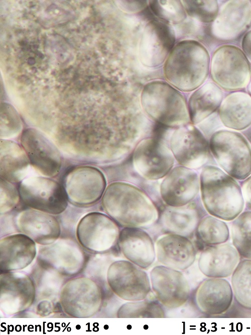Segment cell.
<instances>
[{"mask_svg":"<svg viewBox=\"0 0 251 335\" xmlns=\"http://www.w3.org/2000/svg\"><path fill=\"white\" fill-rule=\"evenodd\" d=\"M240 257L229 243L204 246L198 260L200 271L208 278H226L231 276Z\"/></svg>","mask_w":251,"mask_h":335,"instance_id":"obj_25","label":"cell"},{"mask_svg":"<svg viewBox=\"0 0 251 335\" xmlns=\"http://www.w3.org/2000/svg\"><path fill=\"white\" fill-rule=\"evenodd\" d=\"M150 6L152 12L164 22L176 24L185 18L183 4L176 1H153Z\"/></svg>","mask_w":251,"mask_h":335,"instance_id":"obj_36","label":"cell"},{"mask_svg":"<svg viewBox=\"0 0 251 335\" xmlns=\"http://www.w3.org/2000/svg\"><path fill=\"white\" fill-rule=\"evenodd\" d=\"M35 243L29 236L21 233L1 238V274L16 272L29 266L37 255Z\"/></svg>","mask_w":251,"mask_h":335,"instance_id":"obj_26","label":"cell"},{"mask_svg":"<svg viewBox=\"0 0 251 335\" xmlns=\"http://www.w3.org/2000/svg\"><path fill=\"white\" fill-rule=\"evenodd\" d=\"M14 224L18 231L41 245L53 243L61 234L60 225L54 215L30 208L16 215Z\"/></svg>","mask_w":251,"mask_h":335,"instance_id":"obj_23","label":"cell"},{"mask_svg":"<svg viewBox=\"0 0 251 335\" xmlns=\"http://www.w3.org/2000/svg\"><path fill=\"white\" fill-rule=\"evenodd\" d=\"M22 128V123L19 116L15 112L2 113L1 120V135L3 138L14 137L19 133Z\"/></svg>","mask_w":251,"mask_h":335,"instance_id":"obj_38","label":"cell"},{"mask_svg":"<svg viewBox=\"0 0 251 335\" xmlns=\"http://www.w3.org/2000/svg\"><path fill=\"white\" fill-rule=\"evenodd\" d=\"M247 93L251 97V78L246 87Z\"/></svg>","mask_w":251,"mask_h":335,"instance_id":"obj_43","label":"cell"},{"mask_svg":"<svg viewBox=\"0 0 251 335\" xmlns=\"http://www.w3.org/2000/svg\"><path fill=\"white\" fill-rule=\"evenodd\" d=\"M1 178L12 183L26 177L30 162L22 146L12 140H1Z\"/></svg>","mask_w":251,"mask_h":335,"instance_id":"obj_30","label":"cell"},{"mask_svg":"<svg viewBox=\"0 0 251 335\" xmlns=\"http://www.w3.org/2000/svg\"><path fill=\"white\" fill-rule=\"evenodd\" d=\"M1 214H6L19 204L20 197L18 190L12 183L1 178Z\"/></svg>","mask_w":251,"mask_h":335,"instance_id":"obj_37","label":"cell"},{"mask_svg":"<svg viewBox=\"0 0 251 335\" xmlns=\"http://www.w3.org/2000/svg\"><path fill=\"white\" fill-rule=\"evenodd\" d=\"M200 192L203 207L210 215L230 221L243 211L245 204L240 185L218 166L202 168Z\"/></svg>","mask_w":251,"mask_h":335,"instance_id":"obj_2","label":"cell"},{"mask_svg":"<svg viewBox=\"0 0 251 335\" xmlns=\"http://www.w3.org/2000/svg\"><path fill=\"white\" fill-rule=\"evenodd\" d=\"M241 45L242 51L248 61L251 62V30L243 35Z\"/></svg>","mask_w":251,"mask_h":335,"instance_id":"obj_41","label":"cell"},{"mask_svg":"<svg viewBox=\"0 0 251 335\" xmlns=\"http://www.w3.org/2000/svg\"><path fill=\"white\" fill-rule=\"evenodd\" d=\"M233 297L232 287L228 280L207 277L194 290L193 302L200 313L216 316L225 313L230 308Z\"/></svg>","mask_w":251,"mask_h":335,"instance_id":"obj_20","label":"cell"},{"mask_svg":"<svg viewBox=\"0 0 251 335\" xmlns=\"http://www.w3.org/2000/svg\"><path fill=\"white\" fill-rule=\"evenodd\" d=\"M196 204L193 201L184 206L164 208L157 223L162 233H174L192 239L199 221L206 215Z\"/></svg>","mask_w":251,"mask_h":335,"instance_id":"obj_27","label":"cell"},{"mask_svg":"<svg viewBox=\"0 0 251 335\" xmlns=\"http://www.w3.org/2000/svg\"><path fill=\"white\" fill-rule=\"evenodd\" d=\"M141 105L152 120L170 127H179L190 122L188 107L182 95L163 81H153L144 88Z\"/></svg>","mask_w":251,"mask_h":335,"instance_id":"obj_4","label":"cell"},{"mask_svg":"<svg viewBox=\"0 0 251 335\" xmlns=\"http://www.w3.org/2000/svg\"><path fill=\"white\" fill-rule=\"evenodd\" d=\"M210 69L213 81L226 91L245 88L251 78L249 61L241 49L231 44L222 45L215 50Z\"/></svg>","mask_w":251,"mask_h":335,"instance_id":"obj_6","label":"cell"},{"mask_svg":"<svg viewBox=\"0 0 251 335\" xmlns=\"http://www.w3.org/2000/svg\"><path fill=\"white\" fill-rule=\"evenodd\" d=\"M223 126L242 131L251 126V97L247 92L235 91L223 100L218 110Z\"/></svg>","mask_w":251,"mask_h":335,"instance_id":"obj_28","label":"cell"},{"mask_svg":"<svg viewBox=\"0 0 251 335\" xmlns=\"http://www.w3.org/2000/svg\"><path fill=\"white\" fill-rule=\"evenodd\" d=\"M117 248L127 260L144 270L149 269L156 259L154 240L144 229L121 228Z\"/></svg>","mask_w":251,"mask_h":335,"instance_id":"obj_24","label":"cell"},{"mask_svg":"<svg viewBox=\"0 0 251 335\" xmlns=\"http://www.w3.org/2000/svg\"><path fill=\"white\" fill-rule=\"evenodd\" d=\"M231 286L236 302L251 310V260L242 259L231 276Z\"/></svg>","mask_w":251,"mask_h":335,"instance_id":"obj_32","label":"cell"},{"mask_svg":"<svg viewBox=\"0 0 251 335\" xmlns=\"http://www.w3.org/2000/svg\"><path fill=\"white\" fill-rule=\"evenodd\" d=\"M150 279L153 294L163 307L176 309L188 301L191 287L182 271L157 265L151 270Z\"/></svg>","mask_w":251,"mask_h":335,"instance_id":"obj_15","label":"cell"},{"mask_svg":"<svg viewBox=\"0 0 251 335\" xmlns=\"http://www.w3.org/2000/svg\"><path fill=\"white\" fill-rule=\"evenodd\" d=\"M175 160L169 145L154 137L142 140L135 147L132 157L135 170L148 180L164 178L173 169Z\"/></svg>","mask_w":251,"mask_h":335,"instance_id":"obj_14","label":"cell"},{"mask_svg":"<svg viewBox=\"0 0 251 335\" xmlns=\"http://www.w3.org/2000/svg\"><path fill=\"white\" fill-rule=\"evenodd\" d=\"M230 235L229 229L224 221L207 214L200 219L195 233L196 239L203 247L226 243Z\"/></svg>","mask_w":251,"mask_h":335,"instance_id":"obj_31","label":"cell"},{"mask_svg":"<svg viewBox=\"0 0 251 335\" xmlns=\"http://www.w3.org/2000/svg\"><path fill=\"white\" fill-rule=\"evenodd\" d=\"M211 153L220 168L235 180L251 175V145L236 131L219 129L210 136Z\"/></svg>","mask_w":251,"mask_h":335,"instance_id":"obj_5","label":"cell"},{"mask_svg":"<svg viewBox=\"0 0 251 335\" xmlns=\"http://www.w3.org/2000/svg\"><path fill=\"white\" fill-rule=\"evenodd\" d=\"M18 191L22 203L30 208L58 215L68 206L63 185L49 177H26L20 182Z\"/></svg>","mask_w":251,"mask_h":335,"instance_id":"obj_8","label":"cell"},{"mask_svg":"<svg viewBox=\"0 0 251 335\" xmlns=\"http://www.w3.org/2000/svg\"><path fill=\"white\" fill-rule=\"evenodd\" d=\"M117 317H164L163 306L155 298L137 301H128L121 305L116 312Z\"/></svg>","mask_w":251,"mask_h":335,"instance_id":"obj_34","label":"cell"},{"mask_svg":"<svg viewBox=\"0 0 251 335\" xmlns=\"http://www.w3.org/2000/svg\"><path fill=\"white\" fill-rule=\"evenodd\" d=\"M223 99L222 90L213 81H208L195 90L188 105L191 123L199 124L215 113Z\"/></svg>","mask_w":251,"mask_h":335,"instance_id":"obj_29","label":"cell"},{"mask_svg":"<svg viewBox=\"0 0 251 335\" xmlns=\"http://www.w3.org/2000/svg\"><path fill=\"white\" fill-rule=\"evenodd\" d=\"M106 281L111 291L127 301L142 300L153 293L147 273L128 260L112 262L107 270Z\"/></svg>","mask_w":251,"mask_h":335,"instance_id":"obj_10","label":"cell"},{"mask_svg":"<svg viewBox=\"0 0 251 335\" xmlns=\"http://www.w3.org/2000/svg\"><path fill=\"white\" fill-rule=\"evenodd\" d=\"M121 227L106 214L94 211L82 217L76 230L78 242L87 250L105 254L117 249Z\"/></svg>","mask_w":251,"mask_h":335,"instance_id":"obj_9","label":"cell"},{"mask_svg":"<svg viewBox=\"0 0 251 335\" xmlns=\"http://www.w3.org/2000/svg\"><path fill=\"white\" fill-rule=\"evenodd\" d=\"M0 284L1 310L6 315L21 313L33 303L36 289L27 275L17 272L1 273Z\"/></svg>","mask_w":251,"mask_h":335,"instance_id":"obj_18","label":"cell"},{"mask_svg":"<svg viewBox=\"0 0 251 335\" xmlns=\"http://www.w3.org/2000/svg\"><path fill=\"white\" fill-rule=\"evenodd\" d=\"M183 5L187 14L203 23H213L219 13L217 1H184Z\"/></svg>","mask_w":251,"mask_h":335,"instance_id":"obj_35","label":"cell"},{"mask_svg":"<svg viewBox=\"0 0 251 335\" xmlns=\"http://www.w3.org/2000/svg\"><path fill=\"white\" fill-rule=\"evenodd\" d=\"M174 42L173 31L166 23L151 21L146 26L140 43L143 63L149 67L160 65L173 48Z\"/></svg>","mask_w":251,"mask_h":335,"instance_id":"obj_22","label":"cell"},{"mask_svg":"<svg viewBox=\"0 0 251 335\" xmlns=\"http://www.w3.org/2000/svg\"><path fill=\"white\" fill-rule=\"evenodd\" d=\"M210 61L209 54L202 44L194 40L183 41L170 52L165 64V75L176 89L192 91L206 80Z\"/></svg>","mask_w":251,"mask_h":335,"instance_id":"obj_3","label":"cell"},{"mask_svg":"<svg viewBox=\"0 0 251 335\" xmlns=\"http://www.w3.org/2000/svg\"><path fill=\"white\" fill-rule=\"evenodd\" d=\"M21 143L31 165L37 171L49 178L59 174L62 163L61 154L43 133L35 128H27L22 132Z\"/></svg>","mask_w":251,"mask_h":335,"instance_id":"obj_16","label":"cell"},{"mask_svg":"<svg viewBox=\"0 0 251 335\" xmlns=\"http://www.w3.org/2000/svg\"><path fill=\"white\" fill-rule=\"evenodd\" d=\"M101 204L105 214L121 227L147 229L157 224L160 212L154 202L135 185L122 181L107 187Z\"/></svg>","mask_w":251,"mask_h":335,"instance_id":"obj_1","label":"cell"},{"mask_svg":"<svg viewBox=\"0 0 251 335\" xmlns=\"http://www.w3.org/2000/svg\"><path fill=\"white\" fill-rule=\"evenodd\" d=\"M250 4H251V1H250Z\"/></svg>","mask_w":251,"mask_h":335,"instance_id":"obj_44","label":"cell"},{"mask_svg":"<svg viewBox=\"0 0 251 335\" xmlns=\"http://www.w3.org/2000/svg\"><path fill=\"white\" fill-rule=\"evenodd\" d=\"M230 235L240 258L251 260V210L242 211L232 220Z\"/></svg>","mask_w":251,"mask_h":335,"instance_id":"obj_33","label":"cell"},{"mask_svg":"<svg viewBox=\"0 0 251 335\" xmlns=\"http://www.w3.org/2000/svg\"><path fill=\"white\" fill-rule=\"evenodd\" d=\"M37 313L40 315H47L52 310V304L48 301H42L37 306Z\"/></svg>","mask_w":251,"mask_h":335,"instance_id":"obj_42","label":"cell"},{"mask_svg":"<svg viewBox=\"0 0 251 335\" xmlns=\"http://www.w3.org/2000/svg\"><path fill=\"white\" fill-rule=\"evenodd\" d=\"M88 261L82 246L71 238H58L51 244L40 246L37 257L40 268L63 278L81 273Z\"/></svg>","mask_w":251,"mask_h":335,"instance_id":"obj_7","label":"cell"},{"mask_svg":"<svg viewBox=\"0 0 251 335\" xmlns=\"http://www.w3.org/2000/svg\"><path fill=\"white\" fill-rule=\"evenodd\" d=\"M200 123H202L201 124V125H203V126H202V127H203L202 128V131H204L203 132L204 135L206 134L208 130L209 131V135L210 137L213 134L212 131L214 133L216 131L219 130V127L221 126V125H223L220 121L218 113L217 114L216 112Z\"/></svg>","mask_w":251,"mask_h":335,"instance_id":"obj_39","label":"cell"},{"mask_svg":"<svg viewBox=\"0 0 251 335\" xmlns=\"http://www.w3.org/2000/svg\"><path fill=\"white\" fill-rule=\"evenodd\" d=\"M103 301L99 285L86 277H76L67 281L62 287L60 301L62 308L68 315L88 317L100 309Z\"/></svg>","mask_w":251,"mask_h":335,"instance_id":"obj_11","label":"cell"},{"mask_svg":"<svg viewBox=\"0 0 251 335\" xmlns=\"http://www.w3.org/2000/svg\"><path fill=\"white\" fill-rule=\"evenodd\" d=\"M169 145L178 163L191 169L208 165L213 157L206 136L192 124L177 127L171 135Z\"/></svg>","mask_w":251,"mask_h":335,"instance_id":"obj_13","label":"cell"},{"mask_svg":"<svg viewBox=\"0 0 251 335\" xmlns=\"http://www.w3.org/2000/svg\"><path fill=\"white\" fill-rule=\"evenodd\" d=\"M251 24V4L249 1H229L219 10L211 26L217 40L230 42L239 38Z\"/></svg>","mask_w":251,"mask_h":335,"instance_id":"obj_19","label":"cell"},{"mask_svg":"<svg viewBox=\"0 0 251 335\" xmlns=\"http://www.w3.org/2000/svg\"><path fill=\"white\" fill-rule=\"evenodd\" d=\"M240 186L245 205L251 210V175L242 181Z\"/></svg>","mask_w":251,"mask_h":335,"instance_id":"obj_40","label":"cell"},{"mask_svg":"<svg viewBox=\"0 0 251 335\" xmlns=\"http://www.w3.org/2000/svg\"><path fill=\"white\" fill-rule=\"evenodd\" d=\"M200 192V175L195 170L182 165L173 168L164 178L160 194L169 206L181 207L194 201Z\"/></svg>","mask_w":251,"mask_h":335,"instance_id":"obj_17","label":"cell"},{"mask_svg":"<svg viewBox=\"0 0 251 335\" xmlns=\"http://www.w3.org/2000/svg\"><path fill=\"white\" fill-rule=\"evenodd\" d=\"M156 259L162 265L181 271L195 261L197 249L187 237L171 233H162L155 242Z\"/></svg>","mask_w":251,"mask_h":335,"instance_id":"obj_21","label":"cell"},{"mask_svg":"<svg viewBox=\"0 0 251 335\" xmlns=\"http://www.w3.org/2000/svg\"><path fill=\"white\" fill-rule=\"evenodd\" d=\"M106 181L98 169L89 165L74 167L65 175L63 186L68 202L79 207L92 205L102 198Z\"/></svg>","mask_w":251,"mask_h":335,"instance_id":"obj_12","label":"cell"}]
</instances>
